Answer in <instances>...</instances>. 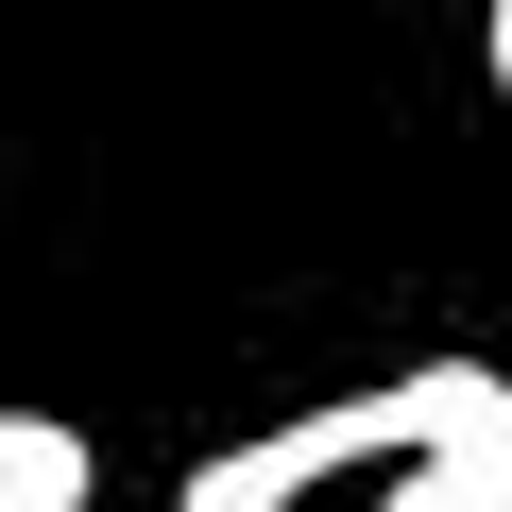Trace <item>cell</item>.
<instances>
[{"label":"cell","mask_w":512,"mask_h":512,"mask_svg":"<svg viewBox=\"0 0 512 512\" xmlns=\"http://www.w3.org/2000/svg\"><path fill=\"white\" fill-rule=\"evenodd\" d=\"M410 461H427V359L376 376V393H342V410H291V427L188 461L171 512H291V495H325V478H410Z\"/></svg>","instance_id":"obj_1"},{"label":"cell","mask_w":512,"mask_h":512,"mask_svg":"<svg viewBox=\"0 0 512 512\" xmlns=\"http://www.w3.org/2000/svg\"><path fill=\"white\" fill-rule=\"evenodd\" d=\"M376 512H512V376L427 359V461L376 478Z\"/></svg>","instance_id":"obj_2"},{"label":"cell","mask_w":512,"mask_h":512,"mask_svg":"<svg viewBox=\"0 0 512 512\" xmlns=\"http://www.w3.org/2000/svg\"><path fill=\"white\" fill-rule=\"evenodd\" d=\"M478 69H495V120H512V0H495V18H478Z\"/></svg>","instance_id":"obj_4"},{"label":"cell","mask_w":512,"mask_h":512,"mask_svg":"<svg viewBox=\"0 0 512 512\" xmlns=\"http://www.w3.org/2000/svg\"><path fill=\"white\" fill-rule=\"evenodd\" d=\"M86 427H52V410H0V512H86Z\"/></svg>","instance_id":"obj_3"}]
</instances>
